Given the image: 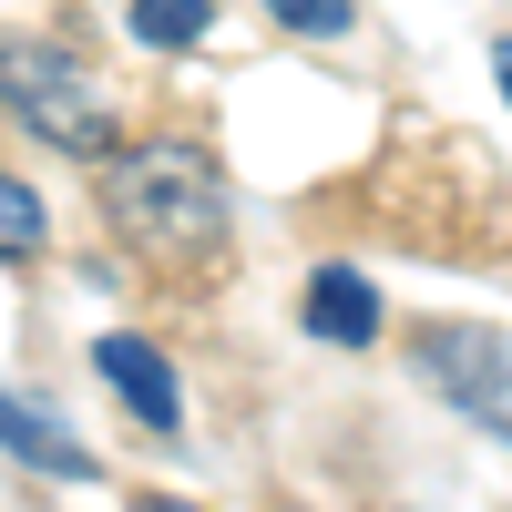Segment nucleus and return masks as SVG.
I'll return each instance as SVG.
<instances>
[{"instance_id": "1", "label": "nucleus", "mask_w": 512, "mask_h": 512, "mask_svg": "<svg viewBox=\"0 0 512 512\" xmlns=\"http://www.w3.org/2000/svg\"><path fill=\"white\" fill-rule=\"evenodd\" d=\"M103 205H113V226L144 256H164V267H185V256H205L226 236V175H216V154H195V144L103 154Z\"/></svg>"}, {"instance_id": "2", "label": "nucleus", "mask_w": 512, "mask_h": 512, "mask_svg": "<svg viewBox=\"0 0 512 512\" xmlns=\"http://www.w3.org/2000/svg\"><path fill=\"white\" fill-rule=\"evenodd\" d=\"M0 113L31 123L52 154H113V93L82 72V52H62V41L0 31Z\"/></svg>"}, {"instance_id": "3", "label": "nucleus", "mask_w": 512, "mask_h": 512, "mask_svg": "<svg viewBox=\"0 0 512 512\" xmlns=\"http://www.w3.org/2000/svg\"><path fill=\"white\" fill-rule=\"evenodd\" d=\"M420 369H431V390H451L461 410H482L492 431H512V349L492 328H431L420 338Z\"/></svg>"}, {"instance_id": "4", "label": "nucleus", "mask_w": 512, "mask_h": 512, "mask_svg": "<svg viewBox=\"0 0 512 512\" xmlns=\"http://www.w3.org/2000/svg\"><path fill=\"white\" fill-rule=\"evenodd\" d=\"M93 369L113 379L123 400H134V420H144L154 441H175V431H185V390H175V369H164V349H154V338H134V328L93 338Z\"/></svg>"}, {"instance_id": "5", "label": "nucleus", "mask_w": 512, "mask_h": 512, "mask_svg": "<svg viewBox=\"0 0 512 512\" xmlns=\"http://www.w3.org/2000/svg\"><path fill=\"white\" fill-rule=\"evenodd\" d=\"M0 451H11V461H41L52 482H93V451H82L41 400H21L11 379H0Z\"/></svg>"}, {"instance_id": "6", "label": "nucleus", "mask_w": 512, "mask_h": 512, "mask_svg": "<svg viewBox=\"0 0 512 512\" xmlns=\"http://www.w3.org/2000/svg\"><path fill=\"white\" fill-rule=\"evenodd\" d=\"M308 338H328V349H369V338H379V287L359 267H318L308 277Z\"/></svg>"}, {"instance_id": "7", "label": "nucleus", "mask_w": 512, "mask_h": 512, "mask_svg": "<svg viewBox=\"0 0 512 512\" xmlns=\"http://www.w3.org/2000/svg\"><path fill=\"white\" fill-rule=\"evenodd\" d=\"M134 41H154V52H195L205 31H216V0H134Z\"/></svg>"}, {"instance_id": "8", "label": "nucleus", "mask_w": 512, "mask_h": 512, "mask_svg": "<svg viewBox=\"0 0 512 512\" xmlns=\"http://www.w3.org/2000/svg\"><path fill=\"white\" fill-rule=\"evenodd\" d=\"M41 236H52V216H41V195L21 175H0V267H21V256H41Z\"/></svg>"}, {"instance_id": "9", "label": "nucleus", "mask_w": 512, "mask_h": 512, "mask_svg": "<svg viewBox=\"0 0 512 512\" xmlns=\"http://www.w3.org/2000/svg\"><path fill=\"white\" fill-rule=\"evenodd\" d=\"M267 11H277V31H297V41H338V31L359 21V0H267Z\"/></svg>"}, {"instance_id": "10", "label": "nucleus", "mask_w": 512, "mask_h": 512, "mask_svg": "<svg viewBox=\"0 0 512 512\" xmlns=\"http://www.w3.org/2000/svg\"><path fill=\"white\" fill-rule=\"evenodd\" d=\"M492 72H502V93H512V41H502V62H492Z\"/></svg>"}]
</instances>
